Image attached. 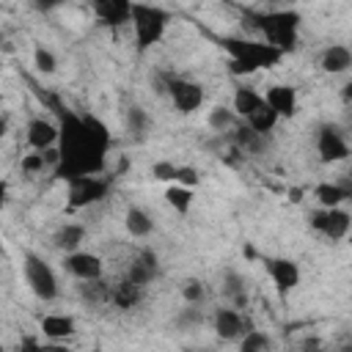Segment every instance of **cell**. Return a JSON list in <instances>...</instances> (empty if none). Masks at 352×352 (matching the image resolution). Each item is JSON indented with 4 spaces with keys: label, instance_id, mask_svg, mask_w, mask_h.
Listing matches in <instances>:
<instances>
[{
    "label": "cell",
    "instance_id": "cell-35",
    "mask_svg": "<svg viewBox=\"0 0 352 352\" xmlns=\"http://www.w3.org/2000/svg\"><path fill=\"white\" fill-rule=\"evenodd\" d=\"M173 176H176V165L173 162H154L151 165V179H157V182H173Z\"/></svg>",
    "mask_w": 352,
    "mask_h": 352
},
{
    "label": "cell",
    "instance_id": "cell-4",
    "mask_svg": "<svg viewBox=\"0 0 352 352\" xmlns=\"http://www.w3.org/2000/svg\"><path fill=\"white\" fill-rule=\"evenodd\" d=\"M258 28L267 36V44H272L280 52H292L297 47V25L300 16L294 11H267L258 14Z\"/></svg>",
    "mask_w": 352,
    "mask_h": 352
},
{
    "label": "cell",
    "instance_id": "cell-42",
    "mask_svg": "<svg viewBox=\"0 0 352 352\" xmlns=\"http://www.w3.org/2000/svg\"><path fill=\"white\" fill-rule=\"evenodd\" d=\"M0 256H3V239H0Z\"/></svg>",
    "mask_w": 352,
    "mask_h": 352
},
{
    "label": "cell",
    "instance_id": "cell-39",
    "mask_svg": "<svg viewBox=\"0 0 352 352\" xmlns=\"http://www.w3.org/2000/svg\"><path fill=\"white\" fill-rule=\"evenodd\" d=\"M6 198H8V184L0 179V209L6 206Z\"/></svg>",
    "mask_w": 352,
    "mask_h": 352
},
{
    "label": "cell",
    "instance_id": "cell-33",
    "mask_svg": "<svg viewBox=\"0 0 352 352\" xmlns=\"http://www.w3.org/2000/svg\"><path fill=\"white\" fill-rule=\"evenodd\" d=\"M173 182H176L179 187H187V190H192V187H198V182H201V173H198L192 165H176V176H173Z\"/></svg>",
    "mask_w": 352,
    "mask_h": 352
},
{
    "label": "cell",
    "instance_id": "cell-10",
    "mask_svg": "<svg viewBox=\"0 0 352 352\" xmlns=\"http://www.w3.org/2000/svg\"><path fill=\"white\" fill-rule=\"evenodd\" d=\"M63 267H66V270H69L74 278H80V280H85V283L99 280V278H102V270H104L102 258H99L96 253H88V250H74V253H66Z\"/></svg>",
    "mask_w": 352,
    "mask_h": 352
},
{
    "label": "cell",
    "instance_id": "cell-37",
    "mask_svg": "<svg viewBox=\"0 0 352 352\" xmlns=\"http://www.w3.org/2000/svg\"><path fill=\"white\" fill-rule=\"evenodd\" d=\"M16 352H41V344H38L33 336H28V338L19 341V349H16Z\"/></svg>",
    "mask_w": 352,
    "mask_h": 352
},
{
    "label": "cell",
    "instance_id": "cell-20",
    "mask_svg": "<svg viewBox=\"0 0 352 352\" xmlns=\"http://www.w3.org/2000/svg\"><path fill=\"white\" fill-rule=\"evenodd\" d=\"M314 195L319 201V209H336L349 198V190L341 184H333V182H322V184H316Z\"/></svg>",
    "mask_w": 352,
    "mask_h": 352
},
{
    "label": "cell",
    "instance_id": "cell-27",
    "mask_svg": "<svg viewBox=\"0 0 352 352\" xmlns=\"http://www.w3.org/2000/svg\"><path fill=\"white\" fill-rule=\"evenodd\" d=\"M226 294L234 300L236 308H245L248 294H245V278L239 272H226Z\"/></svg>",
    "mask_w": 352,
    "mask_h": 352
},
{
    "label": "cell",
    "instance_id": "cell-18",
    "mask_svg": "<svg viewBox=\"0 0 352 352\" xmlns=\"http://www.w3.org/2000/svg\"><path fill=\"white\" fill-rule=\"evenodd\" d=\"M154 275H157V256H154L151 250H143V253L132 261V267H129V272H126V280H129L132 286L143 289L146 283L154 280Z\"/></svg>",
    "mask_w": 352,
    "mask_h": 352
},
{
    "label": "cell",
    "instance_id": "cell-17",
    "mask_svg": "<svg viewBox=\"0 0 352 352\" xmlns=\"http://www.w3.org/2000/svg\"><path fill=\"white\" fill-rule=\"evenodd\" d=\"M319 66H322V72H327V74H344V72H349V66H352V52H349V47H346V44H330V47L322 52Z\"/></svg>",
    "mask_w": 352,
    "mask_h": 352
},
{
    "label": "cell",
    "instance_id": "cell-26",
    "mask_svg": "<svg viewBox=\"0 0 352 352\" xmlns=\"http://www.w3.org/2000/svg\"><path fill=\"white\" fill-rule=\"evenodd\" d=\"M126 126H129V132H132L138 140L146 138V132H148V116H146V110H143L140 104H132V107L126 110Z\"/></svg>",
    "mask_w": 352,
    "mask_h": 352
},
{
    "label": "cell",
    "instance_id": "cell-5",
    "mask_svg": "<svg viewBox=\"0 0 352 352\" xmlns=\"http://www.w3.org/2000/svg\"><path fill=\"white\" fill-rule=\"evenodd\" d=\"M25 280H28L30 292H33L38 300H44V302L55 300L58 292H60L55 270H52L41 256H36V253H28V256H25Z\"/></svg>",
    "mask_w": 352,
    "mask_h": 352
},
{
    "label": "cell",
    "instance_id": "cell-45",
    "mask_svg": "<svg viewBox=\"0 0 352 352\" xmlns=\"http://www.w3.org/2000/svg\"><path fill=\"white\" fill-rule=\"evenodd\" d=\"M187 352H198V349H187Z\"/></svg>",
    "mask_w": 352,
    "mask_h": 352
},
{
    "label": "cell",
    "instance_id": "cell-14",
    "mask_svg": "<svg viewBox=\"0 0 352 352\" xmlns=\"http://www.w3.org/2000/svg\"><path fill=\"white\" fill-rule=\"evenodd\" d=\"M58 138H60V129H58V124H52L50 118H33V121L28 124V143H30L36 151H44V148L58 146Z\"/></svg>",
    "mask_w": 352,
    "mask_h": 352
},
{
    "label": "cell",
    "instance_id": "cell-28",
    "mask_svg": "<svg viewBox=\"0 0 352 352\" xmlns=\"http://www.w3.org/2000/svg\"><path fill=\"white\" fill-rule=\"evenodd\" d=\"M206 124H209L214 132H226V129H231V126L236 124V116H234L231 107H212Z\"/></svg>",
    "mask_w": 352,
    "mask_h": 352
},
{
    "label": "cell",
    "instance_id": "cell-30",
    "mask_svg": "<svg viewBox=\"0 0 352 352\" xmlns=\"http://www.w3.org/2000/svg\"><path fill=\"white\" fill-rule=\"evenodd\" d=\"M231 140L242 148V151H258V146H261V135H256L250 126H236L234 129V135H231Z\"/></svg>",
    "mask_w": 352,
    "mask_h": 352
},
{
    "label": "cell",
    "instance_id": "cell-43",
    "mask_svg": "<svg viewBox=\"0 0 352 352\" xmlns=\"http://www.w3.org/2000/svg\"><path fill=\"white\" fill-rule=\"evenodd\" d=\"M91 352H102V349H99V346H94V349H91Z\"/></svg>",
    "mask_w": 352,
    "mask_h": 352
},
{
    "label": "cell",
    "instance_id": "cell-31",
    "mask_svg": "<svg viewBox=\"0 0 352 352\" xmlns=\"http://www.w3.org/2000/svg\"><path fill=\"white\" fill-rule=\"evenodd\" d=\"M33 63H36V69H38L41 74H52V72L58 69V58H55L47 47H36V50H33Z\"/></svg>",
    "mask_w": 352,
    "mask_h": 352
},
{
    "label": "cell",
    "instance_id": "cell-46",
    "mask_svg": "<svg viewBox=\"0 0 352 352\" xmlns=\"http://www.w3.org/2000/svg\"><path fill=\"white\" fill-rule=\"evenodd\" d=\"M0 41H3V36H0Z\"/></svg>",
    "mask_w": 352,
    "mask_h": 352
},
{
    "label": "cell",
    "instance_id": "cell-8",
    "mask_svg": "<svg viewBox=\"0 0 352 352\" xmlns=\"http://www.w3.org/2000/svg\"><path fill=\"white\" fill-rule=\"evenodd\" d=\"M110 184L107 179H99V176H77L69 182V206L74 209H82V206H91L96 201H102L107 195Z\"/></svg>",
    "mask_w": 352,
    "mask_h": 352
},
{
    "label": "cell",
    "instance_id": "cell-38",
    "mask_svg": "<svg viewBox=\"0 0 352 352\" xmlns=\"http://www.w3.org/2000/svg\"><path fill=\"white\" fill-rule=\"evenodd\" d=\"M41 352H72V346L63 341H50V344H41Z\"/></svg>",
    "mask_w": 352,
    "mask_h": 352
},
{
    "label": "cell",
    "instance_id": "cell-2",
    "mask_svg": "<svg viewBox=\"0 0 352 352\" xmlns=\"http://www.w3.org/2000/svg\"><path fill=\"white\" fill-rule=\"evenodd\" d=\"M226 52L231 55V72L234 74H250L256 69H270L280 60V50H275L267 41H242V38H223Z\"/></svg>",
    "mask_w": 352,
    "mask_h": 352
},
{
    "label": "cell",
    "instance_id": "cell-16",
    "mask_svg": "<svg viewBox=\"0 0 352 352\" xmlns=\"http://www.w3.org/2000/svg\"><path fill=\"white\" fill-rule=\"evenodd\" d=\"M94 11L96 16L104 22V25H126L129 22V14H132V3L129 0H96L94 3Z\"/></svg>",
    "mask_w": 352,
    "mask_h": 352
},
{
    "label": "cell",
    "instance_id": "cell-34",
    "mask_svg": "<svg viewBox=\"0 0 352 352\" xmlns=\"http://www.w3.org/2000/svg\"><path fill=\"white\" fill-rule=\"evenodd\" d=\"M204 294H206V289H204L201 280H187V283L182 286V297H184L187 305H201Z\"/></svg>",
    "mask_w": 352,
    "mask_h": 352
},
{
    "label": "cell",
    "instance_id": "cell-23",
    "mask_svg": "<svg viewBox=\"0 0 352 352\" xmlns=\"http://www.w3.org/2000/svg\"><path fill=\"white\" fill-rule=\"evenodd\" d=\"M245 121H248L245 126H250L256 135H261V138H264L267 132H272V129H275V124H278V116H275V113H272L267 104H261V107H258L256 113H250Z\"/></svg>",
    "mask_w": 352,
    "mask_h": 352
},
{
    "label": "cell",
    "instance_id": "cell-22",
    "mask_svg": "<svg viewBox=\"0 0 352 352\" xmlns=\"http://www.w3.org/2000/svg\"><path fill=\"white\" fill-rule=\"evenodd\" d=\"M124 226H126V231H129L132 236H148L151 228H154V220L148 217L146 209H140V206H129L126 214H124Z\"/></svg>",
    "mask_w": 352,
    "mask_h": 352
},
{
    "label": "cell",
    "instance_id": "cell-13",
    "mask_svg": "<svg viewBox=\"0 0 352 352\" xmlns=\"http://www.w3.org/2000/svg\"><path fill=\"white\" fill-rule=\"evenodd\" d=\"M267 270H270V278H272V283L278 286L280 294L292 292L300 283V267L292 258H270L267 261Z\"/></svg>",
    "mask_w": 352,
    "mask_h": 352
},
{
    "label": "cell",
    "instance_id": "cell-3",
    "mask_svg": "<svg viewBox=\"0 0 352 352\" xmlns=\"http://www.w3.org/2000/svg\"><path fill=\"white\" fill-rule=\"evenodd\" d=\"M132 30H135V44L138 52H146L148 47H154L162 36L165 28L170 22V14L160 6H146V3H132V14H129Z\"/></svg>",
    "mask_w": 352,
    "mask_h": 352
},
{
    "label": "cell",
    "instance_id": "cell-44",
    "mask_svg": "<svg viewBox=\"0 0 352 352\" xmlns=\"http://www.w3.org/2000/svg\"><path fill=\"white\" fill-rule=\"evenodd\" d=\"M0 352H6V349H3V344H0Z\"/></svg>",
    "mask_w": 352,
    "mask_h": 352
},
{
    "label": "cell",
    "instance_id": "cell-7",
    "mask_svg": "<svg viewBox=\"0 0 352 352\" xmlns=\"http://www.w3.org/2000/svg\"><path fill=\"white\" fill-rule=\"evenodd\" d=\"M349 226H352V217H349V212L341 209V206L311 212V228L319 231L322 236H327L330 242H341V239L349 234Z\"/></svg>",
    "mask_w": 352,
    "mask_h": 352
},
{
    "label": "cell",
    "instance_id": "cell-25",
    "mask_svg": "<svg viewBox=\"0 0 352 352\" xmlns=\"http://www.w3.org/2000/svg\"><path fill=\"white\" fill-rule=\"evenodd\" d=\"M165 201H168L179 214H187L190 206H192V190L179 187V184H170V187L165 190Z\"/></svg>",
    "mask_w": 352,
    "mask_h": 352
},
{
    "label": "cell",
    "instance_id": "cell-11",
    "mask_svg": "<svg viewBox=\"0 0 352 352\" xmlns=\"http://www.w3.org/2000/svg\"><path fill=\"white\" fill-rule=\"evenodd\" d=\"M248 330H253V327L242 319V314H239L236 308H217V311H214V333H217L223 341H236V338H242Z\"/></svg>",
    "mask_w": 352,
    "mask_h": 352
},
{
    "label": "cell",
    "instance_id": "cell-40",
    "mask_svg": "<svg viewBox=\"0 0 352 352\" xmlns=\"http://www.w3.org/2000/svg\"><path fill=\"white\" fill-rule=\"evenodd\" d=\"M300 198H302V190H297V187H294V190H289V201H294V204H297Z\"/></svg>",
    "mask_w": 352,
    "mask_h": 352
},
{
    "label": "cell",
    "instance_id": "cell-41",
    "mask_svg": "<svg viewBox=\"0 0 352 352\" xmlns=\"http://www.w3.org/2000/svg\"><path fill=\"white\" fill-rule=\"evenodd\" d=\"M6 132H8V121H6V116H0V140L6 138Z\"/></svg>",
    "mask_w": 352,
    "mask_h": 352
},
{
    "label": "cell",
    "instance_id": "cell-1",
    "mask_svg": "<svg viewBox=\"0 0 352 352\" xmlns=\"http://www.w3.org/2000/svg\"><path fill=\"white\" fill-rule=\"evenodd\" d=\"M60 165L55 168L58 176L66 182L77 176H96L104 168V154L110 135L104 124L94 116H74L69 110H60Z\"/></svg>",
    "mask_w": 352,
    "mask_h": 352
},
{
    "label": "cell",
    "instance_id": "cell-6",
    "mask_svg": "<svg viewBox=\"0 0 352 352\" xmlns=\"http://www.w3.org/2000/svg\"><path fill=\"white\" fill-rule=\"evenodd\" d=\"M165 94L170 96L173 107L184 116L195 113L201 104H204V88L201 82H192V80H184V77H168L165 80Z\"/></svg>",
    "mask_w": 352,
    "mask_h": 352
},
{
    "label": "cell",
    "instance_id": "cell-24",
    "mask_svg": "<svg viewBox=\"0 0 352 352\" xmlns=\"http://www.w3.org/2000/svg\"><path fill=\"white\" fill-rule=\"evenodd\" d=\"M110 300L118 305V308H135L138 305V300H140V289L138 286H132L129 280H124V283H118L113 292H110Z\"/></svg>",
    "mask_w": 352,
    "mask_h": 352
},
{
    "label": "cell",
    "instance_id": "cell-32",
    "mask_svg": "<svg viewBox=\"0 0 352 352\" xmlns=\"http://www.w3.org/2000/svg\"><path fill=\"white\" fill-rule=\"evenodd\" d=\"M201 322H204V314H201L198 305H187V308H182V311L176 314V327H182V330H187V327H198Z\"/></svg>",
    "mask_w": 352,
    "mask_h": 352
},
{
    "label": "cell",
    "instance_id": "cell-21",
    "mask_svg": "<svg viewBox=\"0 0 352 352\" xmlns=\"http://www.w3.org/2000/svg\"><path fill=\"white\" fill-rule=\"evenodd\" d=\"M82 236H85V226H80V223H66V226H60V228L55 231V239H52V242H55L58 250L74 253V250L80 248Z\"/></svg>",
    "mask_w": 352,
    "mask_h": 352
},
{
    "label": "cell",
    "instance_id": "cell-29",
    "mask_svg": "<svg viewBox=\"0 0 352 352\" xmlns=\"http://www.w3.org/2000/svg\"><path fill=\"white\" fill-rule=\"evenodd\" d=\"M270 349V338L261 330H248L239 338V352H267Z\"/></svg>",
    "mask_w": 352,
    "mask_h": 352
},
{
    "label": "cell",
    "instance_id": "cell-9",
    "mask_svg": "<svg viewBox=\"0 0 352 352\" xmlns=\"http://www.w3.org/2000/svg\"><path fill=\"white\" fill-rule=\"evenodd\" d=\"M316 151L322 162H341L349 157V143L336 124H322L316 135Z\"/></svg>",
    "mask_w": 352,
    "mask_h": 352
},
{
    "label": "cell",
    "instance_id": "cell-15",
    "mask_svg": "<svg viewBox=\"0 0 352 352\" xmlns=\"http://www.w3.org/2000/svg\"><path fill=\"white\" fill-rule=\"evenodd\" d=\"M38 327L50 341H66L77 336V322L69 314H47L38 319Z\"/></svg>",
    "mask_w": 352,
    "mask_h": 352
},
{
    "label": "cell",
    "instance_id": "cell-36",
    "mask_svg": "<svg viewBox=\"0 0 352 352\" xmlns=\"http://www.w3.org/2000/svg\"><path fill=\"white\" fill-rule=\"evenodd\" d=\"M22 170H25V173H38V170H44V160H41V154L36 151V154L22 157Z\"/></svg>",
    "mask_w": 352,
    "mask_h": 352
},
{
    "label": "cell",
    "instance_id": "cell-19",
    "mask_svg": "<svg viewBox=\"0 0 352 352\" xmlns=\"http://www.w3.org/2000/svg\"><path fill=\"white\" fill-rule=\"evenodd\" d=\"M264 104V96L258 94V91H253V88H248V85H239L236 91H234V116H242V118H248L250 113H256L258 107Z\"/></svg>",
    "mask_w": 352,
    "mask_h": 352
},
{
    "label": "cell",
    "instance_id": "cell-12",
    "mask_svg": "<svg viewBox=\"0 0 352 352\" xmlns=\"http://www.w3.org/2000/svg\"><path fill=\"white\" fill-rule=\"evenodd\" d=\"M264 104L280 118H292L297 113V91L292 85H270L267 94H264Z\"/></svg>",
    "mask_w": 352,
    "mask_h": 352
}]
</instances>
